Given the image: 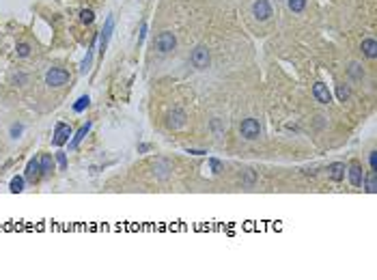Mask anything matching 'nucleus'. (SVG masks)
Here are the masks:
<instances>
[{
	"instance_id": "22",
	"label": "nucleus",
	"mask_w": 377,
	"mask_h": 280,
	"mask_svg": "<svg viewBox=\"0 0 377 280\" xmlns=\"http://www.w3.org/2000/svg\"><path fill=\"white\" fill-rule=\"evenodd\" d=\"M78 18H80V22H82L84 26H90V24L95 22V13H93V9H80Z\"/></svg>"
},
{
	"instance_id": "9",
	"label": "nucleus",
	"mask_w": 377,
	"mask_h": 280,
	"mask_svg": "<svg viewBox=\"0 0 377 280\" xmlns=\"http://www.w3.org/2000/svg\"><path fill=\"white\" fill-rule=\"evenodd\" d=\"M313 97L321 104V106H328V104H332V93H330L328 84H323V82H315L313 84Z\"/></svg>"
},
{
	"instance_id": "21",
	"label": "nucleus",
	"mask_w": 377,
	"mask_h": 280,
	"mask_svg": "<svg viewBox=\"0 0 377 280\" xmlns=\"http://www.w3.org/2000/svg\"><path fill=\"white\" fill-rule=\"evenodd\" d=\"M89 106H90V97H89V95H82V97H78V102L72 106V110L75 114H80V112H84Z\"/></svg>"
},
{
	"instance_id": "20",
	"label": "nucleus",
	"mask_w": 377,
	"mask_h": 280,
	"mask_svg": "<svg viewBox=\"0 0 377 280\" xmlns=\"http://www.w3.org/2000/svg\"><path fill=\"white\" fill-rule=\"evenodd\" d=\"M9 84L11 87H24V84H28V76L24 71H13L9 76Z\"/></svg>"
},
{
	"instance_id": "6",
	"label": "nucleus",
	"mask_w": 377,
	"mask_h": 280,
	"mask_svg": "<svg viewBox=\"0 0 377 280\" xmlns=\"http://www.w3.org/2000/svg\"><path fill=\"white\" fill-rule=\"evenodd\" d=\"M41 164H39V158H33L30 162L26 164V171H24V179H26V183L30 186H35V183L41 181Z\"/></svg>"
},
{
	"instance_id": "29",
	"label": "nucleus",
	"mask_w": 377,
	"mask_h": 280,
	"mask_svg": "<svg viewBox=\"0 0 377 280\" xmlns=\"http://www.w3.org/2000/svg\"><path fill=\"white\" fill-rule=\"evenodd\" d=\"M209 166H211V171H214V173L222 171V162H220V159H215V158H209Z\"/></svg>"
},
{
	"instance_id": "25",
	"label": "nucleus",
	"mask_w": 377,
	"mask_h": 280,
	"mask_svg": "<svg viewBox=\"0 0 377 280\" xmlns=\"http://www.w3.org/2000/svg\"><path fill=\"white\" fill-rule=\"evenodd\" d=\"M287 7L291 13H302L306 9V0H287Z\"/></svg>"
},
{
	"instance_id": "15",
	"label": "nucleus",
	"mask_w": 377,
	"mask_h": 280,
	"mask_svg": "<svg viewBox=\"0 0 377 280\" xmlns=\"http://www.w3.org/2000/svg\"><path fill=\"white\" fill-rule=\"evenodd\" d=\"M345 164L343 162H334V164H330L328 166V177L332 179L334 183H341L345 179Z\"/></svg>"
},
{
	"instance_id": "5",
	"label": "nucleus",
	"mask_w": 377,
	"mask_h": 280,
	"mask_svg": "<svg viewBox=\"0 0 377 280\" xmlns=\"http://www.w3.org/2000/svg\"><path fill=\"white\" fill-rule=\"evenodd\" d=\"M239 134L246 140H256L261 136V123L256 119H244L239 125Z\"/></svg>"
},
{
	"instance_id": "23",
	"label": "nucleus",
	"mask_w": 377,
	"mask_h": 280,
	"mask_svg": "<svg viewBox=\"0 0 377 280\" xmlns=\"http://www.w3.org/2000/svg\"><path fill=\"white\" fill-rule=\"evenodd\" d=\"M336 97H339V102H349L351 97V88L347 87V84H336Z\"/></svg>"
},
{
	"instance_id": "14",
	"label": "nucleus",
	"mask_w": 377,
	"mask_h": 280,
	"mask_svg": "<svg viewBox=\"0 0 377 280\" xmlns=\"http://www.w3.org/2000/svg\"><path fill=\"white\" fill-rule=\"evenodd\" d=\"M185 119H188V114H185V110H181V108H175L173 112L168 114V127H173V129H179V127H183V125H185Z\"/></svg>"
},
{
	"instance_id": "7",
	"label": "nucleus",
	"mask_w": 377,
	"mask_h": 280,
	"mask_svg": "<svg viewBox=\"0 0 377 280\" xmlns=\"http://www.w3.org/2000/svg\"><path fill=\"white\" fill-rule=\"evenodd\" d=\"M72 136H73V129L69 127L67 123H63V121L56 123V127H54V138H52L54 147H63V144H67Z\"/></svg>"
},
{
	"instance_id": "34",
	"label": "nucleus",
	"mask_w": 377,
	"mask_h": 280,
	"mask_svg": "<svg viewBox=\"0 0 377 280\" xmlns=\"http://www.w3.org/2000/svg\"><path fill=\"white\" fill-rule=\"evenodd\" d=\"M188 153H192V156H207L205 149H188Z\"/></svg>"
},
{
	"instance_id": "31",
	"label": "nucleus",
	"mask_w": 377,
	"mask_h": 280,
	"mask_svg": "<svg viewBox=\"0 0 377 280\" xmlns=\"http://www.w3.org/2000/svg\"><path fill=\"white\" fill-rule=\"evenodd\" d=\"M144 37H147V22L140 24V33H138V43L144 41Z\"/></svg>"
},
{
	"instance_id": "3",
	"label": "nucleus",
	"mask_w": 377,
	"mask_h": 280,
	"mask_svg": "<svg viewBox=\"0 0 377 280\" xmlns=\"http://www.w3.org/2000/svg\"><path fill=\"white\" fill-rule=\"evenodd\" d=\"M190 63L192 67L196 69H207L209 63H211V54H209V48L207 46H196L190 54Z\"/></svg>"
},
{
	"instance_id": "32",
	"label": "nucleus",
	"mask_w": 377,
	"mask_h": 280,
	"mask_svg": "<svg viewBox=\"0 0 377 280\" xmlns=\"http://www.w3.org/2000/svg\"><path fill=\"white\" fill-rule=\"evenodd\" d=\"M211 129H214V132H215V134H220V132H222V129H224V125H222V123H220V121H218V119H214V121H211Z\"/></svg>"
},
{
	"instance_id": "24",
	"label": "nucleus",
	"mask_w": 377,
	"mask_h": 280,
	"mask_svg": "<svg viewBox=\"0 0 377 280\" xmlns=\"http://www.w3.org/2000/svg\"><path fill=\"white\" fill-rule=\"evenodd\" d=\"M347 73H349V78H354V80H364V69H362L358 63H351L349 69H347Z\"/></svg>"
},
{
	"instance_id": "17",
	"label": "nucleus",
	"mask_w": 377,
	"mask_h": 280,
	"mask_svg": "<svg viewBox=\"0 0 377 280\" xmlns=\"http://www.w3.org/2000/svg\"><path fill=\"white\" fill-rule=\"evenodd\" d=\"M95 48H97V35H95V39H93V43H90V48L87 50V56H84V61L80 63V73H87V71H90V65H93V52H95Z\"/></svg>"
},
{
	"instance_id": "2",
	"label": "nucleus",
	"mask_w": 377,
	"mask_h": 280,
	"mask_svg": "<svg viewBox=\"0 0 377 280\" xmlns=\"http://www.w3.org/2000/svg\"><path fill=\"white\" fill-rule=\"evenodd\" d=\"M175 48H177V37H175L173 31H164V33L158 35V39H155V50H158L160 54H170Z\"/></svg>"
},
{
	"instance_id": "16",
	"label": "nucleus",
	"mask_w": 377,
	"mask_h": 280,
	"mask_svg": "<svg viewBox=\"0 0 377 280\" xmlns=\"http://www.w3.org/2000/svg\"><path fill=\"white\" fill-rule=\"evenodd\" d=\"M362 188H364L366 194H377V173L375 171H369V175H364Z\"/></svg>"
},
{
	"instance_id": "27",
	"label": "nucleus",
	"mask_w": 377,
	"mask_h": 280,
	"mask_svg": "<svg viewBox=\"0 0 377 280\" xmlns=\"http://www.w3.org/2000/svg\"><path fill=\"white\" fill-rule=\"evenodd\" d=\"M22 134H24V123H13L11 129H9V136H11L13 140H18Z\"/></svg>"
},
{
	"instance_id": "11",
	"label": "nucleus",
	"mask_w": 377,
	"mask_h": 280,
	"mask_svg": "<svg viewBox=\"0 0 377 280\" xmlns=\"http://www.w3.org/2000/svg\"><path fill=\"white\" fill-rule=\"evenodd\" d=\"M170 173H173V162H170V159H164V158H160L158 162L153 164V175L158 179H168L170 177Z\"/></svg>"
},
{
	"instance_id": "26",
	"label": "nucleus",
	"mask_w": 377,
	"mask_h": 280,
	"mask_svg": "<svg viewBox=\"0 0 377 280\" xmlns=\"http://www.w3.org/2000/svg\"><path fill=\"white\" fill-rule=\"evenodd\" d=\"M15 54H18V58H28L30 56V43L19 41L18 46H15Z\"/></svg>"
},
{
	"instance_id": "12",
	"label": "nucleus",
	"mask_w": 377,
	"mask_h": 280,
	"mask_svg": "<svg viewBox=\"0 0 377 280\" xmlns=\"http://www.w3.org/2000/svg\"><path fill=\"white\" fill-rule=\"evenodd\" d=\"M347 177H349V183L354 188H362V179H364V173H362V166L358 162H351L349 168H347Z\"/></svg>"
},
{
	"instance_id": "30",
	"label": "nucleus",
	"mask_w": 377,
	"mask_h": 280,
	"mask_svg": "<svg viewBox=\"0 0 377 280\" xmlns=\"http://www.w3.org/2000/svg\"><path fill=\"white\" fill-rule=\"evenodd\" d=\"M369 164H371V171L377 173V151H371L369 153Z\"/></svg>"
},
{
	"instance_id": "18",
	"label": "nucleus",
	"mask_w": 377,
	"mask_h": 280,
	"mask_svg": "<svg viewBox=\"0 0 377 280\" xmlns=\"http://www.w3.org/2000/svg\"><path fill=\"white\" fill-rule=\"evenodd\" d=\"M39 164H41V175L43 177H50L54 171V158L50 156V153H43L41 158H39Z\"/></svg>"
},
{
	"instance_id": "10",
	"label": "nucleus",
	"mask_w": 377,
	"mask_h": 280,
	"mask_svg": "<svg viewBox=\"0 0 377 280\" xmlns=\"http://www.w3.org/2000/svg\"><path fill=\"white\" fill-rule=\"evenodd\" d=\"M90 127H93V121H87V123H84V125H82V127H80V129H78V132H75V134H73V136H72V138H69V151H75V149H78V147H80V142H82V140H84V138H87V136H89V132H90Z\"/></svg>"
},
{
	"instance_id": "4",
	"label": "nucleus",
	"mask_w": 377,
	"mask_h": 280,
	"mask_svg": "<svg viewBox=\"0 0 377 280\" xmlns=\"http://www.w3.org/2000/svg\"><path fill=\"white\" fill-rule=\"evenodd\" d=\"M112 33H114V18L108 16L104 22V28L97 33V46H99V54H102V56H104L106 48H108V41H110V37H112Z\"/></svg>"
},
{
	"instance_id": "33",
	"label": "nucleus",
	"mask_w": 377,
	"mask_h": 280,
	"mask_svg": "<svg viewBox=\"0 0 377 280\" xmlns=\"http://www.w3.org/2000/svg\"><path fill=\"white\" fill-rule=\"evenodd\" d=\"M147 151H151V144L140 142V144H138V153H147Z\"/></svg>"
},
{
	"instance_id": "13",
	"label": "nucleus",
	"mask_w": 377,
	"mask_h": 280,
	"mask_svg": "<svg viewBox=\"0 0 377 280\" xmlns=\"http://www.w3.org/2000/svg\"><path fill=\"white\" fill-rule=\"evenodd\" d=\"M360 52H362V56H364V58H371V61H375V58H377V41H375L373 37L364 39V41L360 43Z\"/></svg>"
},
{
	"instance_id": "19",
	"label": "nucleus",
	"mask_w": 377,
	"mask_h": 280,
	"mask_svg": "<svg viewBox=\"0 0 377 280\" xmlns=\"http://www.w3.org/2000/svg\"><path fill=\"white\" fill-rule=\"evenodd\" d=\"M24 188H26V179H24V175H22V177H13L11 183H9V192H11V194L24 192Z\"/></svg>"
},
{
	"instance_id": "28",
	"label": "nucleus",
	"mask_w": 377,
	"mask_h": 280,
	"mask_svg": "<svg viewBox=\"0 0 377 280\" xmlns=\"http://www.w3.org/2000/svg\"><path fill=\"white\" fill-rule=\"evenodd\" d=\"M56 164H58V171H67V153L65 151H56Z\"/></svg>"
},
{
	"instance_id": "1",
	"label": "nucleus",
	"mask_w": 377,
	"mask_h": 280,
	"mask_svg": "<svg viewBox=\"0 0 377 280\" xmlns=\"http://www.w3.org/2000/svg\"><path fill=\"white\" fill-rule=\"evenodd\" d=\"M69 80H72V76H69V71L67 69H63V67H52V69H48V73H45V84H48L50 88L65 87V84H69Z\"/></svg>"
},
{
	"instance_id": "8",
	"label": "nucleus",
	"mask_w": 377,
	"mask_h": 280,
	"mask_svg": "<svg viewBox=\"0 0 377 280\" xmlns=\"http://www.w3.org/2000/svg\"><path fill=\"white\" fill-rule=\"evenodd\" d=\"M252 16L259 19V22H268V19L274 16L269 0H254L252 2Z\"/></svg>"
}]
</instances>
